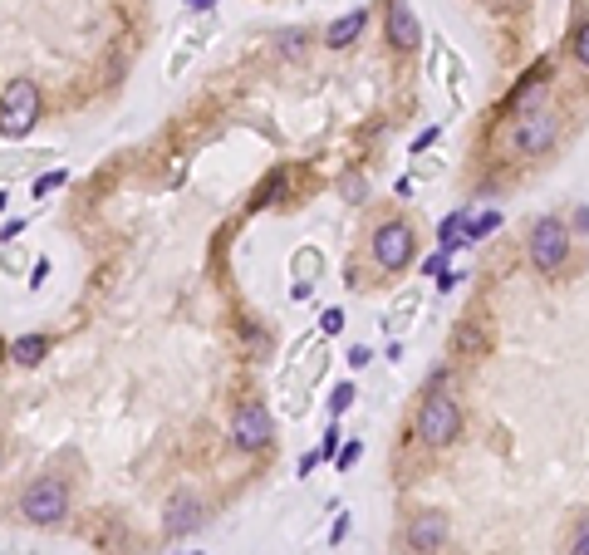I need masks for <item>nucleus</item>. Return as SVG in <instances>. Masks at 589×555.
<instances>
[{
    "label": "nucleus",
    "mask_w": 589,
    "mask_h": 555,
    "mask_svg": "<svg viewBox=\"0 0 589 555\" xmlns=\"http://www.w3.org/2000/svg\"><path fill=\"white\" fill-rule=\"evenodd\" d=\"M197 516H201V502L197 496H172L168 502V531H192V526H197Z\"/></svg>",
    "instance_id": "13"
},
{
    "label": "nucleus",
    "mask_w": 589,
    "mask_h": 555,
    "mask_svg": "<svg viewBox=\"0 0 589 555\" xmlns=\"http://www.w3.org/2000/svg\"><path fill=\"white\" fill-rule=\"evenodd\" d=\"M44 354H50V340H44V334H25V340L11 344V359L15 363H40Z\"/></svg>",
    "instance_id": "14"
},
{
    "label": "nucleus",
    "mask_w": 589,
    "mask_h": 555,
    "mask_svg": "<svg viewBox=\"0 0 589 555\" xmlns=\"http://www.w3.org/2000/svg\"><path fill=\"white\" fill-rule=\"evenodd\" d=\"M35 118H40V89H35L30 79H20V84H11L5 98H0V133L20 138V133L35 129Z\"/></svg>",
    "instance_id": "3"
},
{
    "label": "nucleus",
    "mask_w": 589,
    "mask_h": 555,
    "mask_svg": "<svg viewBox=\"0 0 589 555\" xmlns=\"http://www.w3.org/2000/svg\"><path fill=\"white\" fill-rule=\"evenodd\" d=\"M368 359H373V354H368V349H364V344H358V349H349V363H354V369H364V363H368Z\"/></svg>",
    "instance_id": "23"
},
{
    "label": "nucleus",
    "mask_w": 589,
    "mask_h": 555,
    "mask_svg": "<svg viewBox=\"0 0 589 555\" xmlns=\"http://www.w3.org/2000/svg\"><path fill=\"white\" fill-rule=\"evenodd\" d=\"M364 25H368V11H349V15H339V20L325 30V40L334 44V50H349V44L364 35Z\"/></svg>",
    "instance_id": "12"
},
{
    "label": "nucleus",
    "mask_w": 589,
    "mask_h": 555,
    "mask_svg": "<svg viewBox=\"0 0 589 555\" xmlns=\"http://www.w3.org/2000/svg\"><path fill=\"white\" fill-rule=\"evenodd\" d=\"M319 330H325V334H339V330H344V315H339V310H325V315H319Z\"/></svg>",
    "instance_id": "20"
},
{
    "label": "nucleus",
    "mask_w": 589,
    "mask_h": 555,
    "mask_svg": "<svg viewBox=\"0 0 589 555\" xmlns=\"http://www.w3.org/2000/svg\"><path fill=\"white\" fill-rule=\"evenodd\" d=\"M467 226H472V207H457V212L437 226L442 256H452V251H462V246H467Z\"/></svg>",
    "instance_id": "11"
},
{
    "label": "nucleus",
    "mask_w": 589,
    "mask_h": 555,
    "mask_svg": "<svg viewBox=\"0 0 589 555\" xmlns=\"http://www.w3.org/2000/svg\"><path fill=\"white\" fill-rule=\"evenodd\" d=\"M232 438H236V448H246V452L265 448V442H271V413H265L261 403H241L232 418Z\"/></svg>",
    "instance_id": "8"
},
{
    "label": "nucleus",
    "mask_w": 589,
    "mask_h": 555,
    "mask_svg": "<svg viewBox=\"0 0 589 555\" xmlns=\"http://www.w3.org/2000/svg\"><path fill=\"white\" fill-rule=\"evenodd\" d=\"M59 182H64V172H44V177H40V187H35V192H54V187H59Z\"/></svg>",
    "instance_id": "21"
},
{
    "label": "nucleus",
    "mask_w": 589,
    "mask_h": 555,
    "mask_svg": "<svg viewBox=\"0 0 589 555\" xmlns=\"http://www.w3.org/2000/svg\"><path fill=\"white\" fill-rule=\"evenodd\" d=\"M496 226H501V212H482L476 216L472 226H467V246H476V241H486V236L496 231Z\"/></svg>",
    "instance_id": "15"
},
{
    "label": "nucleus",
    "mask_w": 589,
    "mask_h": 555,
    "mask_svg": "<svg viewBox=\"0 0 589 555\" xmlns=\"http://www.w3.org/2000/svg\"><path fill=\"white\" fill-rule=\"evenodd\" d=\"M349 403H354V384H339V388H334V398H329V413L339 418V413H344Z\"/></svg>",
    "instance_id": "19"
},
{
    "label": "nucleus",
    "mask_w": 589,
    "mask_h": 555,
    "mask_svg": "<svg viewBox=\"0 0 589 555\" xmlns=\"http://www.w3.org/2000/svg\"><path fill=\"white\" fill-rule=\"evenodd\" d=\"M334 448H339V427L329 423V433H325V448H319V452H325V457H334Z\"/></svg>",
    "instance_id": "22"
},
{
    "label": "nucleus",
    "mask_w": 589,
    "mask_h": 555,
    "mask_svg": "<svg viewBox=\"0 0 589 555\" xmlns=\"http://www.w3.org/2000/svg\"><path fill=\"white\" fill-rule=\"evenodd\" d=\"M20 512H25V521H35V526H54L64 512H69V487H64L59 477H40L30 491H25Z\"/></svg>",
    "instance_id": "4"
},
{
    "label": "nucleus",
    "mask_w": 589,
    "mask_h": 555,
    "mask_svg": "<svg viewBox=\"0 0 589 555\" xmlns=\"http://www.w3.org/2000/svg\"><path fill=\"white\" fill-rule=\"evenodd\" d=\"M280 187H285V172H271V177H265V187L255 192V202H251V207H271V197L280 192Z\"/></svg>",
    "instance_id": "17"
},
{
    "label": "nucleus",
    "mask_w": 589,
    "mask_h": 555,
    "mask_svg": "<svg viewBox=\"0 0 589 555\" xmlns=\"http://www.w3.org/2000/svg\"><path fill=\"white\" fill-rule=\"evenodd\" d=\"M569 555H589V516H579L575 535H569Z\"/></svg>",
    "instance_id": "18"
},
{
    "label": "nucleus",
    "mask_w": 589,
    "mask_h": 555,
    "mask_svg": "<svg viewBox=\"0 0 589 555\" xmlns=\"http://www.w3.org/2000/svg\"><path fill=\"white\" fill-rule=\"evenodd\" d=\"M457 433H462V408L452 394H428L418 408V438L428 448H452Z\"/></svg>",
    "instance_id": "2"
},
{
    "label": "nucleus",
    "mask_w": 589,
    "mask_h": 555,
    "mask_svg": "<svg viewBox=\"0 0 589 555\" xmlns=\"http://www.w3.org/2000/svg\"><path fill=\"white\" fill-rule=\"evenodd\" d=\"M569 54H575L579 65L589 69V15H585V20L575 25V35H569Z\"/></svg>",
    "instance_id": "16"
},
{
    "label": "nucleus",
    "mask_w": 589,
    "mask_h": 555,
    "mask_svg": "<svg viewBox=\"0 0 589 555\" xmlns=\"http://www.w3.org/2000/svg\"><path fill=\"white\" fill-rule=\"evenodd\" d=\"M452 354L457 359H486L491 354V330H486V320H457L452 330Z\"/></svg>",
    "instance_id": "10"
},
{
    "label": "nucleus",
    "mask_w": 589,
    "mask_h": 555,
    "mask_svg": "<svg viewBox=\"0 0 589 555\" xmlns=\"http://www.w3.org/2000/svg\"><path fill=\"white\" fill-rule=\"evenodd\" d=\"M192 5H211V0H192Z\"/></svg>",
    "instance_id": "26"
},
{
    "label": "nucleus",
    "mask_w": 589,
    "mask_h": 555,
    "mask_svg": "<svg viewBox=\"0 0 589 555\" xmlns=\"http://www.w3.org/2000/svg\"><path fill=\"white\" fill-rule=\"evenodd\" d=\"M555 138H560V118L550 113V108H536V113L515 118L511 143H515L521 158H540V152H550V148H555Z\"/></svg>",
    "instance_id": "5"
},
{
    "label": "nucleus",
    "mask_w": 589,
    "mask_h": 555,
    "mask_svg": "<svg viewBox=\"0 0 589 555\" xmlns=\"http://www.w3.org/2000/svg\"><path fill=\"white\" fill-rule=\"evenodd\" d=\"M486 5H496V11H521L526 0H486Z\"/></svg>",
    "instance_id": "25"
},
{
    "label": "nucleus",
    "mask_w": 589,
    "mask_h": 555,
    "mask_svg": "<svg viewBox=\"0 0 589 555\" xmlns=\"http://www.w3.org/2000/svg\"><path fill=\"white\" fill-rule=\"evenodd\" d=\"M526 251H530V266L540 270V276H555L560 266H565L569 256V231L560 216H536L526 231Z\"/></svg>",
    "instance_id": "1"
},
{
    "label": "nucleus",
    "mask_w": 589,
    "mask_h": 555,
    "mask_svg": "<svg viewBox=\"0 0 589 555\" xmlns=\"http://www.w3.org/2000/svg\"><path fill=\"white\" fill-rule=\"evenodd\" d=\"M383 30H389V44H393V50H418V40H422L418 15H412L408 0H389V20H383Z\"/></svg>",
    "instance_id": "9"
},
{
    "label": "nucleus",
    "mask_w": 589,
    "mask_h": 555,
    "mask_svg": "<svg viewBox=\"0 0 589 555\" xmlns=\"http://www.w3.org/2000/svg\"><path fill=\"white\" fill-rule=\"evenodd\" d=\"M403 535H408V551L412 555H432V551H442V545H447L452 526H447V516H442V512H418Z\"/></svg>",
    "instance_id": "7"
},
{
    "label": "nucleus",
    "mask_w": 589,
    "mask_h": 555,
    "mask_svg": "<svg viewBox=\"0 0 589 555\" xmlns=\"http://www.w3.org/2000/svg\"><path fill=\"white\" fill-rule=\"evenodd\" d=\"M354 462H358V442H349V448L339 452V467H354Z\"/></svg>",
    "instance_id": "24"
},
{
    "label": "nucleus",
    "mask_w": 589,
    "mask_h": 555,
    "mask_svg": "<svg viewBox=\"0 0 589 555\" xmlns=\"http://www.w3.org/2000/svg\"><path fill=\"white\" fill-rule=\"evenodd\" d=\"M412 246H418V236H412L408 222H383L373 231V261L383 270H403L412 261Z\"/></svg>",
    "instance_id": "6"
}]
</instances>
